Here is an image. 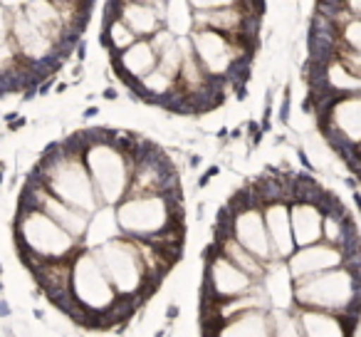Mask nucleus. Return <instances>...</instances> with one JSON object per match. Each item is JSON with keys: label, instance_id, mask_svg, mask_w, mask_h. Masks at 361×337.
Segmentation results:
<instances>
[{"label": "nucleus", "instance_id": "5701e85b", "mask_svg": "<svg viewBox=\"0 0 361 337\" xmlns=\"http://www.w3.org/2000/svg\"><path fill=\"white\" fill-rule=\"evenodd\" d=\"M0 317H11V305L3 297H0Z\"/></svg>", "mask_w": 361, "mask_h": 337}, {"label": "nucleus", "instance_id": "f257e3e1", "mask_svg": "<svg viewBox=\"0 0 361 337\" xmlns=\"http://www.w3.org/2000/svg\"><path fill=\"white\" fill-rule=\"evenodd\" d=\"M16 241L18 256L23 266L32 271L42 261L72 258L82 248V241L67 233L55 218L32 203H20L16 216Z\"/></svg>", "mask_w": 361, "mask_h": 337}, {"label": "nucleus", "instance_id": "4468645a", "mask_svg": "<svg viewBox=\"0 0 361 337\" xmlns=\"http://www.w3.org/2000/svg\"><path fill=\"white\" fill-rule=\"evenodd\" d=\"M213 246L218 248V251L223 253V256H228L233 263H235L238 268H243L245 273H250L255 280H260L262 273H265L267 263L262 261V258H257L252 251H247L245 246H243L240 241H235V238L231 236V233H221L218 231L216 241H213Z\"/></svg>", "mask_w": 361, "mask_h": 337}, {"label": "nucleus", "instance_id": "2eb2a0df", "mask_svg": "<svg viewBox=\"0 0 361 337\" xmlns=\"http://www.w3.org/2000/svg\"><path fill=\"white\" fill-rule=\"evenodd\" d=\"M121 233L119 223H116V208L109 206V203H102L94 213H90V226H87V233L82 238V246L85 248H97L102 243L111 241Z\"/></svg>", "mask_w": 361, "mask_h": 337}, {"label": "nucleus", "instance_id": "ddd939ff", "mask_svg": "<svg viewBox=\"0 0 361 337\" xmlns=\"http://www.w3.org/2000/svg\"><path fill=\"white\" fill-rule=\"evenodd\" d=\"M216 335H240V337L272 335L270 310H265V307H250V310L238 312V315H233L231 320L218 325Z\"/></svg>", "mask_w": 361, "mask_h": 337}, {"label": "nucleus", "instance_id": "412c9836", "mask_svg": "<svg viewBox=\"0 0 361 337\" xmlns=\"http://www.w3.org/2000/svg\"><path fill=\"white\" fill-rule=\"evenodd\" d=\"M13 37V11L0 3V42H6Z\"/></svg>", "mask_w": 361, "mask_h": 337}, {"label": "nucleus", "instance_id": "a211bd4d", "mask_svg": "<svg viewBox=\"0 0 361 337\" xmlns=\"http://www.w3.org/2000/svg\"><path fill=\"white\" fill-rule=\"evenodd\" d=\"M341 45L351 47V50H361V16H354L344 28L339 30Z\"/></svg>", "mask_w": 361, "mask_h": 337}, {"label": "nucleus", "instance_id": "9b49d317", "mask_svg": "<svg viewBox=\"0 0 361 337\" xmlns=\"http://www.w3.org/2000/svg\"><path fill=\"white\" fill-rule=\"evenodd\" d=\"M295 312L305 337H339L354 332V322L346 320L339 312L322 310V307H302V305H295Z\"/></svg>", "mask_w": 361, "mask_h": 337}, {"label": "nucleus", "instance_id": "6e6552de", "mask_svg": "<svg viewBox=\"0 0 361 337\" xmlns=\"http://www.w3.org/2000/svg\"><path fill=\"white\" fill-rule=\"evenodd\" d=\"M262 216H265L267 236H270L272 256L275 261H287L295 251V236H292V221H290V201L262 203Z\"/></svg>", "mask_w": 361, "mask_h": 337}, {"label": "nucleus", "instance_id": "f3484780", "mask_svg": "<svg viewBox=\"0 0 361 337\" xmlns=\"http://www.w3.org/2000/svg\"><path fill=\"white\" fill-rule=\"evenodd\" d=\"M102 37H104V45H106V50H109L111 55H119V52H124L126 47H131L136 40H139V37H136V32L131 30V28L126 25L119 16L104 18Z\"/></svg>", "mask_w": 361, "mask_h": 337}, {"label": "nucleus", "instance_id": "f8f14e48", "mask_svg": "<svg viewBox=\"0 0 361 337\" xmlns=\"http://www.w3.org/2000/svg\"><path fill=\"white\" fill-rule=\"evenodd\" d=\"M260 285L265 290L270 307H280V310H292L295 302V278H292L287 261H270L260 278Z\"/></svg>", "mask_w": 361, "mask_h": 337}, {"label": "nucleus", "instance_id": "423d86ee", "mask_svg": "<svg viewBox=\"0 0 361 337\" xmlns=\"http://www.w3.org/2000/svg\"><path fill=\"white\" fill-rule=\"evenodd\" d=\"M344 263H346L344 248L331 246V243H326V241L300 246L292 251L290 258H287V268H290L295 280L317 276V273L329 271V268H336V266H344Z\"/></svg>", "mask_w": 361, "mask_h": 337}, {"label": "nucleus", "instance_id": "dca6fc26", "mask_svg": "<svg viewBox=\"0 0 361 337\" xmlns=\"http://www.w3.org/2000/svg\"><path fill=\"white\" fill-rule=\"evenodd\" d=\"M164 28L176 37H188L196 30L191 0H164Z\"/></svg>", "mask_w": 361, "mask_h": 337}, {"label": "nucleus", "instance_id": "39448f33", "mask_svg": "<svg viewBox=\"0 0 361 337\" xmlns=\"http://www.w3.org/2000/svg\"><path fill=\"white\" fill-rule=\"evenodd\" d=\"M260 280L238 268L228 256H223L216 246L206 251V266H203V285H201V300L203 302H218L228 297L243 295L252 290Z\"/></svg>", "mask_w": 361, "mask_h": 337}, {"label": "nucleus", "instance_id": "20e7f679", "mask_svg": "<svg viewBox=\"0 0 361 337\" xmlns=\"http://www.w3.org/2000/svg\"><path fill=\"white\" fill-rule=\"evenodd\" d=\"M183 194L154 191V194H126L116 203V223L124 236L151 238L166 228L183 223Z\"/></svg>", "mask_w": 361, "mask_h": 337}, {"label": "nucleus", "instance_id": "4be33fe9", "mask_svg": "<svg viewBox=\"0 0 361 337\" xmlns=\"http://www.w3.org/2000/svg\"><path fill=\"white\" fill-rule=\"evenodd\" d=\"M341 6H344L351 16H361V0H341Z\"/></svg>", "mask_w": 361, "mask_h": 337}, {"label": "nucleus", "instance_id": "f03ea898", "mask_svg": "<svg viewBox=\"0 0 361 337\" xmlns=\"http://www.w3.org/2000/svg\"><path fill=\"white\" fill-rule=\"evenodd\" d=\"M295 302L302 307H322L356 322L361 317V266L329 268L317 276L295 280Z\"/></svg>", "mask_w": 361, "mask_h": 337}, {"label": "nucleus", "instance_id": "9d476101", "mask_svg": "<svg viewBox=\"0 0 361 337\" xmlns=\"http://www.w3.org/2000/svg\"><path fill=\"white\" fill-rule=\"evenodd\" d=\"M111 57H114L116 72H119V77L126 82L129 90L159 65V52L154 50L149 37H139L131 47H126L124 52L111 55Z\"/></svg>", "mask_w": 361, "mask_h": 337}, {"label": "nucleus", "instance_id": "aec40b11", "mask_svg": "<svg viewBox=\"0 0 361 337\" xmlns=\"http://www.w3.org/2000/svg\"><path fill=\"white\" fill-rule=\"evenodd\" d=\"M245 0H191L193 11H218V8H231L240 6Z\"/></svg>", "mask_w": 361, "mask_h": 337}, {"label": "nucleus", "instance_id": "1a4fd4ad", "mask_svg": "<svg viewBox=\"0 0 361 337\" xmlns=\"http://www.w3.org/2000/svg\"><path fill=\"white\" fill-rule=\"evenodd\" d=\"M290 221L295 246H310L322 241V221H324V199H292L290 201Z\"/></svg>", "mask_w": 361, "mask_h": 337}, {"label": "nucleus", "instance_id": "6ab92c4d", "mask_svg": "<svg viewBox=\"0 0 361 337\" xmlns=\"http://www.w3.org/2000/svg\"><path fill=\"white\" fill-rule=\"evenodd\" d=\"M334 57L351 72V75L361 77V50H351V47H346V45H339Z\"/></svg>", "mask_w": 361, "mask_h": 337}, {"label": "nucleus", "instance_id": "0eeeda50", "mask_svg": "<svg viewBox=\"0 0 361 337\" xmlns=\"http://www.w3.org/2000/svg\"><path fill=\"white\" fill-rule=\"evenodd\" d=\"M109 16H119L136 37H151L164 25V6H149L139 0H109L106 18Z\"/></svg>", "mask_w": 361, "mask_h": 337}, {"label": "nucleus", "instance_id": "7ed1b4c3", "mask_svg": "<svg viewBox=\"0 0 361 337\" xmlns=\"http://www.w3.org/2000/svg\"><path fill=\"white\" fill-rule=\"evenodd\" d=\"M92 251L97 253L106 278H109L114 290L119 292V297H124V300H134V302H139V305H144V302L161 288L151 280L149 271H146V266H144V258H141L139 248H136L131 236L119 233L116 238L92 248Z\"/></svg>", "mask_w": 361, "mask_h": 337}]
</instances>
